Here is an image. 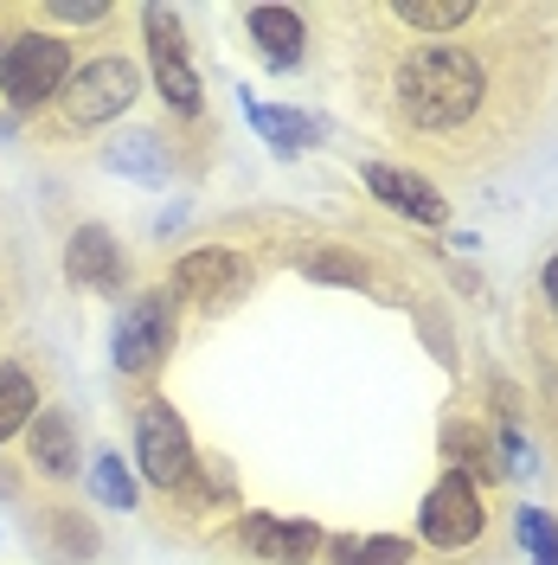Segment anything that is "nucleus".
<instances>
[{"label":"nucleus","instance_id":"nucleus-1","mask_svg":"<svg viewBox=\"0 0 558 565\" xmlns=\"http://www.w3.org/2000/svg\"><path fill=\"white\" fill-rule=\"evenodd\" d=\"M552 7L482 0V20L462 33H411L379 71V109L391 136L450 174H482L507 161L552 104Z\"/></svg>","mask_w":558,"mask_h":565},{"label":"nucleus","instance_id":"nucleus-2","mask_svg":"<svg viewBox=\"0 0 558 565\" xmlns=\"http://www.w3.org/2000/svg\"><path fill=\"white\" fill-rule=\"evenodd\" d=\"M71 71L77 65H71V45L58 33H45V26L13 33L7 65H0V97L13 109H45V104H58V90H65Z\"/></svg>","mask_w":558,"mask_h":565},{"label":"nucleus","instance_id":"nucleus-3","mask_svg":"<svg viewBox=\"0 0 558 565\" xmlns=\"http://www.w3.org/2000/svg\"><path fill=\"white\" fill-rule=\"evenodd\" d=\"M141 97V77L129 58H90V65H77L65 77V90H58V116H65L71 129H97L109 116H122V109Z\"/></svg>","mask_w":558,"mask_h":565},{"label":"nucleus","instance_id":"nucleus-4","mask_svg":"<svg viewBox=\"0 0 558 565\" xmlns=\"http://www.w3.org/2000/svg\"><path fill=\"white\" fill-rule=\"evenodd\" d=\"M136 462L154 489H186L200 450H193V437H186V424H180L168 398H141L136 405Z\"/></svg>","mask_w":558,"mask_h":565},{"label":"nucleus","instance_id":"nucleus-5","mask_svg":"<svg viewBox=\"0 0 558 565\" xmlns=\"http://www.w3.org/2000/svg\"><path fill=\"white\" fill-rule=\"evenodd\" d=\"M418 533L437 546V553H469L482 533H489V508H482V489L450 469L437 489L423 494V514H418Z\"/></svg>","mask_w":558,"mask_h":565},{"label":"nucleus","instance_id":"nucleus-6","mask_svg":"<svg viewBox=\"0 0 558 565\" xmlns=\"http://www.w3.org/2000/svg\"><path fill=\"white\" fill-rule=\"evenodd\" d=\"M168 348H174V296H168V289L136 296V302L116 316V341H109L116 373L141 380V373H154V366L168 360Z\"/></svg>","mask_w":558,"mask_h":565},{"label":"nucleus","instance_id":"nucleus-7","mask_svg":"<svg viewBox=\"0 0 558 565\" xmlns=\"http://www.w3.org/2000/svg\"><path fill=\"white\" fill-rule=\"evenodd\" d=\"M141 33H148V65H154V90L168 97L174 116H200V71L186 58V39H180V13L174 7H148L141 13Z\"/></svg>","mask_w":558,"mask_h":565},{"label":"nucleus","instance_id":"nucleus-8","mask_svg":"<svg viewBox=\"0 0 558 565\" xmlns=\"http://www.w3.org/2000/svg\"><path fill=\"white\" fill-rule=\"evenodd\" d=\"M245 257L232 245H200L186 250L174 264V282H168V296H180V302H200V309H232L238 296H245Z\"/></svg>","mask_w":558,"mask_h":565},{"label":"nucleus","instance_id":"nucleus-9","mask_svg":"<svg viewBox=\"0 0 558 565\" xmlns=\"http://www.w3.org/2000/svg\"><path fill=\"white\" fill-rule=\"evenodd\" d=\"M238 540L270 565H314L328 553V533L314 527V521H282V514H245Z\"/></svg>","mask_w":558,"mask_h":565},{"label":"nucleus","instance_id":"nucleus-10","mask_svg":"<svg viewBox=\"0 0 558 565\" xmlns=\"http://www.w3.org/2000/svg\"><path fill=\"white\" fill-rule=\"evenodd\" d=\"M366 186H373V200H385L391 212H405L418 225H450V200L411 168H385L379 161V168H366Z\"/></svg>","mask_w":558,"mask_h":565},{"label":"nucleus","instance_id":"nucleus-11","mask_svg":"<svg viewBox=\"0 0 558 565\" xmlns=\"http://www.w3.org/2000/svg\"><path fill=\"white\" fill-rule=\"evenodd\" d=\"M65 277L77 282V289H116L122 282V250H116V232H104V225H77L65 245Z\"/></svg>","mask_w":558,"mask_h":565},{"label":"nucleus","instance_id":"nucleus-12","mask_svg":"<svg viewBox=\"0 0 558 565\" xmlns=\"http://www.w3.org/2000/svg\"><path fill=\"white\" fill-rule=\"evenodd\" d=\"M245 26H250V39H257V52H264V58H270L277 71L302 65L309 26H302V13H296V7H250Z\"/></svg>","mask_w":558,"mask_h":565},{"label":"nucleus","instance_id":"nucleus-13","mask_svg":"<svg viewBox=\"0 0 558 565\" xmlns=\"http://www.w3.org/2000/svg\"><path fill=\"white\" fill-rule=\"evenodd\" d=\"M26 462H33L39 476H52V482H65L71 469H77V424L65 412H39L26 424Z\"/></svg>","mask_w":558,"mask_h":565},{"label":"nucleus","instance_id":"nucleus-14","mask_svg":"<svg viewBox=\"0 0 558 565\" xmlns=\"http://www.w3.org/2000/svg\"><path fill=\"white\" fill-rule=\"evenodd\" d=\"M33 418H39L33 373H26L20 360H0V444H7V437H20Z\"/></svg>","mask_w":558,"mask_h":565},{"label":"nucleus","instance_id":"nucleus-15","mask_svg":"<svg viewBox=\"0 0 558 565\" xmlns=\"http://www.w3.org/2000/svg\"><path fill=\"white\" fill-rule=\"evenodd\" d=\"M250 129H257V136L270 141V148H282V154H302V148H309V141L321 136V129H314V122L302 116V109L257 104V97H250Z\"/></svg>","mask_w":558,"mask_h":565},{"label":"nucleus","instance_id":"nucleus-16","mask_svg":"<svg viewBox=\"0 0 558 565\" xmlns=\"http://www.w3.org/2000/svg\"><path fill=\"white\" fill-rule=\"evenodd\" d=\"M334 565H405L411 559V540L398 533H373V540H328Z\"/></svg>","mask_w":558,"mask_h":565},{"label":"nucleus","instance_id":"nucleus-17","mask_svg":"<svg viewBox=\"0 0 558 565\" xmlns=\"http://www.w3.org/2000/svg\"><path fill=\"white\" fill-rule=\"evenodd\" d=\"M90 494H97L104 508H116V514H129V508H136V482H129L122 457H109V450L90 457Z\"/></svg>","mask_w":558,"mask_h":565},{"label":"nucleus","instance_id":"nucleus-18","mask_svg":"<svg viewBox=\"0 0 558 565\" xmlns=\"http://www.w3.org/2000/svg\"><path fill=\"white\" fill-rule=\"evenodd\" d=\"M450 450H462V457H455V469H462V476H469L475 489H482V482H494V476H501V462L489 457V437H482L475 424H462V430H450Z\"/></svg>","mask_w":558,"mask_h":565},{"label":"nucleus","instance_id":"nucleus-19","mask_svg":"<svg viewBox=\"0 0 558 565\" xmlns=\"http://www.w3.org/2000/svg\"><path fill=\"white\" fill-rule=\"evenodd\" d=\"M514 533H521V546L539 565H558V521L546 508H521V514H514Z\"/></svg>","mask_w":558,"mask_h":565},{"label":"nucleus","instance_id":"nucleus-20","mask_svg":"<svg viewBox=\"0 0 558 565\" xmlns=\"http://www.w3.org/2000/svg\"><path fill=\"white\" fill-rule=\"evenodd\" d=\"M154 148H161L154 136H129V141H116V148H109L104 161H109V168H122V174L154 180V174H161V154H154Z\"/></svg>","mask_w":558,"mask_h":565},{"label":"nucleus","instance_id":"nucleus-21","mask_svg":"<svg viewBox=\"0 0 558 565\" xmlns=\"http://www.w3.org/2000/svg\"><path fill=\"white\" fill-rule=\"evenodd\" d=\"M109 13H116L109 0H52V7H45L52 26H104Z\"/></svg>","mask_w":558,"mask_h":565},{"label":"nucleus","instance_id":"nucleus-22","mask_svg":"<svg viewBox=\"0 0 558 565\" xmlns=\"http://www.w3.org/2000/svg\"><path fill=\"white\" fill-rule=\"evenodd\" d=\"M309 277H321V282H366V264H341V257H314L309 264Z\"/></svg>","mask_w":558,"mask_h":565},{"label":"nucleus","instance_id":"nucleus-23","mask_svg":"<svg viewBox=\"0 0 558 565\" xmlns=\"http://www.w3.org/2000/svg\"><path fill=\"white\" fill-rule=\"evenodd\" d=\"M539 289H546V302H552V316H558V250L546 257V270H539Z\"/></svg>","mask_w":558,"mask_h":565},{"label":"nucleus","instance_id":"nucleus-24","mask_svg":"<svg viewBox=\"0 0 558 565\" xmlns=\"http://www.w3.org/2000/svg\"><path fill=\"white\" fill-rule=\"evenodd\" d=\"M7 45H13V33H0V65H7Z\"/></svg>","mask_w":558,"mask_h":565}]
</instances>
